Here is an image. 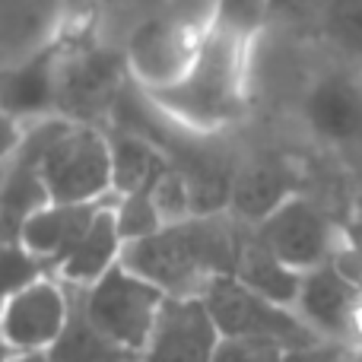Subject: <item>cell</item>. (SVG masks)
I'll list each match as a JSON object with an SVG mask.
<instances>
[{
    "mask_svg": "<svg viewBox=\"0 0 362 362\" xmlns=\"http://www.w3.org/2000/svg\"><path fill=\"white\" fill-rule=\"evenodd\" d=\"M299 194V175L286 159L257 156L235 169L229 213L245 226H261L274 210Z\"/></svg>",
    "mask_w": 362,
    "mask_h": 362,
    "instance_id": "cell-12",
    "label": "cell"
},
{
    "mask_svg": "<svg viewBox=\"0 0 362 362\" xmlns=\"http://www.w3.org/2000/svg\"><path fill=\"white\" fill-rule=\"evenodd\" d=\"M206 29H210V23L191 19L172 6L137 19L124 38V54L134 86H140L144 93H156V89L178 83L197 57Z\"/></svg>",
    "mask_w": 362,
    "mask_h": 362,
    "instance_id": "cell-5",
    "label": "cell"
},
{
    "mask_svg": "<svg viewBox=\"0 0 362 362\" xmlns=\"http://www.w3.org/2000/svg\"><path fill=\"white\" fill-rule=\"evenodd\" d=\"M346 362H362V346H353V353H350V359Z\"/></svg>",
    "mask_w": 362,
    "mask_h": 362,
    "instance_id": "cell-26",
    "label": "cell"
},
{
    "mask_svg": "<svg viewBox=\"0 0 362 362\" xmlns=\"http://www.w3.org/2000/svg\"><path fill=\"white\" fill-rule=\"evenodd\" d=\"M124 245V232L115 216V200H108L99 210V216L93 219V226L80 235V242L61 257L54 276H61L70 289H89L121 264Z\"/></svg>",
    "mask_w": 362,
    "mask_h": 362,
    "instance_id": "cell-14",
    "label": "cell"
},
{
    "mask_svg": "<svg viewBox=\"0 0 362 362\" xmlns=\"http://www.w3.org/2000/svg\"><path fill=\"white\" fill-rule=\"evenodd\" d=\"M251 232L283 264H289L299 274H308V270L334 261V251H337V226H334V219L327 216L325 206H318L315 200L302 197V194L289 197L280 210H274Z\"/></svg>",
    "mask_w": 362,
    "mask_h": 362,
    "instance_id": "cell-8",
    "label": "cell"
},
{
    "mask_svg": "<svg viewBox=\"0 0 362 362\" xmlns=\"http://www.w3.org/2000/svg\"><path fill=\"white\" fill-rule=\"evenodd\" d=\"M57 57L61 45L57 38L48 48L23 57L16 64H6L4 76V115L6 121H25L48 118L57 115Z\"/></svg>",
    "mask_w": 362,
    "mask_h": 362,
    "instance_id": "cell-13",
    "label": "cell"
},
{
    "mask_svg": "<svg viewBox=\"0 0 362 362\" xmlns=\"http://www.w3.org/2000/svg\"><path fill=\"white\" fill-rule=\"evenodd\" d=\"M67 283L48 274L42 280L6 293L4 302V350L6 353H51L64 337L74 302Z\"/></svg>",
    "mask_w": 362,
    "mask_h": 362,
    "instance_id": "cell-7",
    "label": "cell"
},
{
    "mask_svg": "<svg viewBox=\"0 0 362 362\" xmlns=\"http://www.w3.org/2000/svg\"><path fill=\"white\" fill-rule=\"evenodd\" d=\"M293 308L321 340L362 346V289L337 261H327L302 276Z\"/></svg>",
    "mask_w": 362,
    "mask_h": 362,
    "instance_id": "cell-9",
    "label": "cell"
},
{
    "mask_svg": "<svg viewBox=\"0 0 362 362\" xmlns=\"http://www.w3.org/2000/svg\"><path fill=\"white\" fill-rule=\"evenodd\" d=\"M302 118L331 146H362V76L321 74L302 95Z\"/></svg>",
    "mask_w": 362,
    "mask_h": 362,
    "instance_id": "cell-10",
    "label": "cell"
},
{
    "mask_svg": "<svg viewBox=\"0 0 362 362\" xmlns=\"http://www.w3.org/2000/svg\"><path fill=\"white\" fill-rule=\"evenodd\" d=\"M251 42V32L213 19L185 76L146 95L165 118L204 137L238 124L248 112Z\"/></svg>",
    "mask_w": 362,
    "mask_h": 362,
    "instance_id": "cell-2",
    "label": "cell"
},
{
    "mask_svg": "<svg viewBox=\"0 0 362 362\" xmlns=\"http://www.w3.org/2000/svg\"><path fill=\"white\" fill-rule=\"evenodd\" d=\"M76 293H80V305L86 312L89 325L112 346L127 353L134 362L150 346L159 315L169 302V296L156 283L134 274L124 264L108 270L89 289H76Z\"/></svg>",
    "mask_w": 362,
    "mask_h": 362,
    "instance_id": "cell-3",
    "label": "cell"
},
{
    "mask_svg": "<svg viewBox=\"0 0 362 362\" xmlns=\"http://www.w3.org/2000/svg\"><path fill=\"white\" fill-rule=\"evenodd\" d=\"M204 305L210 308L223 337L261 340V344H270L276 350H293V346H305L321 340L296 315V308L276 305V302L257 296L235 274L219 276L204 293Z\"/></svg>",
    "mask_w": 362,
    "mask_h": 362,
    "instance_id": "cell-6",
    "label": "cell"
},
{
    "mask_svg": "<svg viewBox=\"0 0 362 362\" xmlns=\"http://www.w3.org/2000/svg\"><path fill=\"white\" fill-rule=\"evenodd\" d=\"M95 6L108 4V6H121V10H137L144 13V16H153V13H159V6H165L169 0H93Z\"/></svg>",
    "mask_w": 362,
    "mask_h": 362,
    "instance_id": "cell-24",
    "label": "cell"
},
{
    "mask_svg": "<svg viewBox=\"0 0 362 362\" xmlns=\"http://www.w3.org/2000/svg\"><path fill=\"white\" fill-rule=\"evenodd\" d=\"M318 23L325 29L327 42L362 76V0H327Z\"/></svg>",
    "mask_w": 362,
    "mask_h": 362,
    "instance_id": "cell-20",
    "label": "cell"
},
{
    "mask_svg": "<svg viewBox=\"0 0 362 362\" xmlns=\"http://www.w3.org/2000/svg\"><path fill=\"white\" fill-rule=\"evenodd\" d=\"M283 350L261 340H245V337H219V346L213 353V362H276Z\"/></svg>",
    "mask_w": 362,
    "mask_h": 362,
    "instance_id": "cell-21",
    "label": "cell"
},
{
    "mask_svg": "<svg viewBox=\"0 0 362 362\" xmlns=\"http://www.w3.org/2000/svg\"><path fill=\"white\" fill-rule=\"evenodd\" d=\"M35 169L54 204H99L115 194L112 140L99 124L67 121L35 159Z\"/></svg>",
    "mask_w": 362,
    "mask_h": 362,
    "instance_id": "cell-4",
    "label": "cell"
},
{
    "mask_svg": "<svg viewBox=\"0 0 362 362\" xmlns=\"http://www.w3.org/2000/svg\"><path fill=\"white\" fill-rule=\"evenodd\" d=\"M235 223L232 213H210L159 226L127 242L121 264L156 283L169 299H204L219 276L235 274L245 242Z\"/></svg>",
    "mask_w": 362,
    "mask_h": 362,
    "instance_id": "cell-1",
    "label": "cell"
},
{
    "mask_svg": "<svg viewBox=\"0 0 362 362\" xmlns=\"http://www.w3.org/2000/svg\"><path fill=\"white\" fill-rule=\"evenodd\" d=\"M67 0H4V51L16 64L61 35Z\"/></svg>",
    "mask_w": 362,
    "mask_h": 362,
    "instance_id": "cell-16",
    "label": "cell"
},
{
    "mask_svg": "<svg viewBox=\"0 0 362 362\" xmlns=\"http://www.w3.org/2000/svg\"><path fill=\"white\" fill-rule=\"evenodd\" d=\"M54 362H134L127 353H121L118 346H112L93 325H89L83 305L74 308L64 337L57 340V346L51 350Z\"/></svg>",
    "mask_w": 362,
    "mask_h": 362,
    "instance_id": "cell-19",
    "label": "cell"
},
{
    "mask_svg": "<svg viewBox=\"0 0 362 362\" xmlns=\"http://www.w3.org/2000/svg\"><path fill=\"white\" fill-rule=\"evenodd\" d=\"M235 276L245 283L248 289H255L257 296L276 302V305L293 308L296 299H299L302 289V276L299 270H293L289 264H283L255 232H248L242 242V255H238L235 264Z\"/></svg>",
    "mask_w": 362,
    "mask_h": 362,
    "instance_id": "cell-18",
    "label": "cell"
},
{
    "mask_svg": "<svg viewBox=\"0 0 362 362\" xmlns=\"http://www.w3.org/2000/svg\"><path fill=\"white\" fill-rule=\"evenodd\" d=\"M219 337L223 334L204 299H169L137 362H213Z\"/></svg>",
    "mask_w": 362,
    "mask_h": 362,
    "instance_id": "cell-11",
    "label": "cell"
},
{
    "mask_svg": "<svg viewBox=\"0 0 362 362\" xmlns=\"http://www.w3.org/2000/svg\"><path fill=\"white\" fill-rule=\"evenodd\" d=\"M108 140H112V172H115L112 197L153 191L159 185V178L169 172L172 163L165 156V150L146 134L115 127V131H108Z\"/></svg>",
    "mask_w": 362,
    "mask_h": 362,
    "instance_id": "cell-17",
    "label": "cell"
},
{
    "mask_svg": "<svg viewBox=\"0 0 362 362\" xmlns=\"http://www.w3.org/2000/svg\"><path fill=\"white\" fill-rule=\"evenodd\" d=\"M112 200V197H108ZM45 204L42 210H35L29 219L23 223L19 235L13 242H19L29 255L42 257L51 270L61 264V257L80 242V235L93 226V219L99 216V210L108 204Z\"/></svg>",
    "mask_w": 362,
    "mask_h": 362,
    "instance_id": "cell-15",
    "label": "cell"
},
{
    "mask_svg": "<svg viewBox=\"0 0 362 362\" xmlns=\"http://www.w3.org/2000/svg\"><path fill=\"white\" fill-rule=\"evenodd\" d=\"M270 4V13H280V16H302V13H318L321 19V10H325L327 0H267Z\"/></svg>",
    "mask_w": 362,
    "mask_h": 362,
    "instance_id": "cell-23",
    "label": "cell"
},
{
    "mask_svg": "<svg viewBox=\"0 0 362 362\" xmlns=\"http://www.w3.org/2000/svg\"><path fill=\"white\" fill-rule=\"evenodd\" d=\"M4 362H54L51 353H6Z\"/></svg>",
    "mask_w": 362,
    "mask_h": 362,
    "instance_id": "cell-25",
    "label": "cell"
},
{
    "mask_svg": "<svg viewBox=\"0 0 362 362\" xmlns=\"http://www.w3.org/2000/svg\"><path fill=\"white\" fill-rule=\"evenodd\" d=\"M353 353V346L346 344H331V340H315L305 346H293L283 350L276 362H346Z\"/></svg>",
    "mask_w": 362,
    "mask_h": 362,
    "instance_id": "cell-22",
    "label": "cell"
}]
</instances>
